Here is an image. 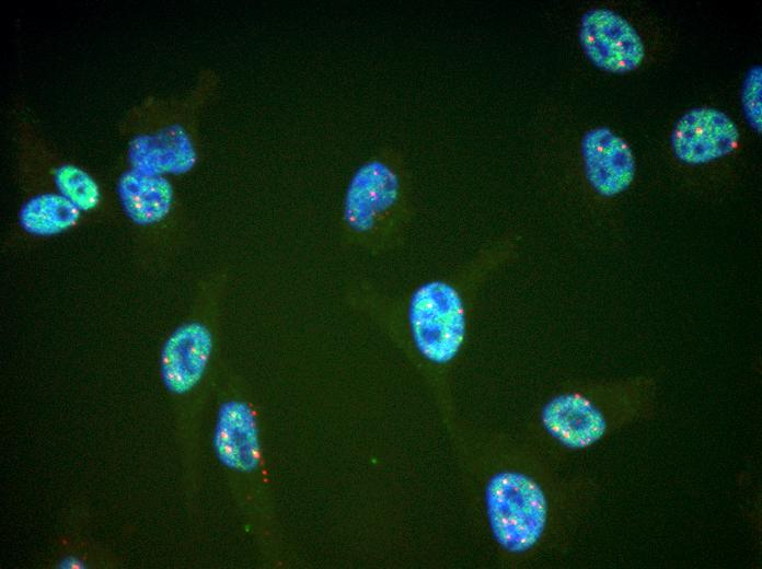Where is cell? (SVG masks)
Listing matches in <instances>:
<instances>
[{"instance_id":"15","label":"cell","mask_w":762,"mask_h":569,"mask_svg":"<svg viewBox=\"0 0 762 569\" xmlns=\"http://www.w3.org/2000/svg\"><path fill=\"white\" fill-rule=\"evenodd\" d=\"M65 567H67V568H81L82 564L74 558H68L65 560Z\"/></svg>"},{"instance_id":"10","label":"cell","mask_w":762,"mask_h":569,"mask_svg":"<svg viewBox=\"0 0 762 569\" xmlns=\"http://www.w3.org/2000/svg\"><path fill=\"white\" fill-rule=\"evenodd\" d=\"M586 178L600 196L613 197L624 191L635 176V158L626 140L612 129H589L580 144Z\"/></svg>"},{"instance_id":"1","label":"cell","mask_w":762,"mask_h":569,"mask_svg":"<svg viewBox=\"0 0 762 569\" xmlns=\"http://www.w3.org/2000/svg\"><path fill=\"white\" fill-rule=\"evenodd\" d=\"M483 463V520L500 555L523 564L565 545L599 497L589 478L566 477L533 448L503 443Z\"/></svg>"},{"instance_id":"11","label":"cell","mask_w":762,"mask_h":569,"mask_svg":"<svg viewBox=\"0 0 762 569\" xmlns=\"http://www.w3.org/2000/svg\"><path fill=\"white\" fill-rule=\"evenodd\" d=\"M212 349V333L203 320L193 318L177 327L161 355L162 380L169 391L177 395L193 391L205 375Z\"/></svg>"},{"instance_id":"9","label":"cell","mask_w":762,"mask_h":569,"mask_svg":"<svg viewBox=\"0 0 762 569\" xmlns=\"http://www.w3.org/2000/svg\"><path fill=\"white\" fill-rule=\"evenodd\" d=\"M117 190L126 216L141 232L162 233L180 227L181 205L165 175L127 166L118 178Z\"/></svg>"},{"instance_id":"5","label":"cell","mask_w":762,"mask_h":569,"mask_svg":"<svg viewBox=\"0 0 762 569\" xmlns=\"http://www.w3.org/2000/svg\"><path fill=\"white\" fill-rule=\"evenodd\" d=\"M15 140L18 172L24 190L56 191L88 219L105 211L107 196L99 179L83 165L60 153L25 116L15 123Z\"/></svg>"},{"instance_id":"6","label":"cell","mask_w":762,"mask_h":569,"mask_svg":"<svg viewBox=\"0 0 762 569\" xmlns=\"http://www.w3.org/2000/svg\"><path fill=\"white\" fill-rule=\"evenodd\" d=\"M408 334L416 352L435 367L451 363L465 339V305L460 291L446 280L420 284L405 305Z\"/></svg>"},{"instance_id":"4","label":"cell","mask_w":762,"mask_h":569,"mask_svg":"<svg viewBox=\"0 0 762 569\" xmlns=\"http://www.w3.org/2000/svg\"><path fill=\"white\" fill-rule=\"evenodd\" d=\"M412 209V185L404 161L397 152L382 150L350 177L342 205V230L353 245L384 253L403 239Z\"/></svg>"},{"instance_id":"13","label":"cell","mask_w":762,"mask_h":569,"mask_svg":"<svg viewBox=\"0 0 762 569\" xmlns=\"http://www.w3.org/2000/svg\"><path fill=\"white\" fill-rule=\"evenodd\" d=\"M18 213V228L31 239L49 237L78 227L88 219L60 194L46 189H27Z\"/></svg>"},{"instance_id":"2","label":"cell","mask_w":762,"mask_h":569,"mask_svg":"<svg viewBox=\"0 0 762 569\" xmlns=\"http://www.w3.org/2000/svg\"><path fill=\"white\" fill-rule=\"evenodd\" d=\"M218 83L217 73L206 69L185 95L150 96L131 107L119 125L127 165L165 176L190 171L200 155V117Z\"/></svg>"},{"instance_id":"7","label":"cell","mask_w":762,"mask_h":569,"mask_svg":"<svg viewBox=\"0 0 762 569\" xmlns=\"http://www.w3.org/2000/svg\"><path fill=\"white\" fill-rule=\"evenodd\" d=\"M579 39L588 58L608 72H631L645 58L644 42L635 27L608 8H593L582 15Z\"/></svg>"},{"instance_id":"14","label":"cell","mask_w":762,"mask_h":569,"mask_svg":"<svg viewBox=\"0 0 762 569\" xmlns=\"http://www.w3.org/2000/svg\"><path fill=\"white\" fill-rule=\"evenodd\" d=\"M762 68L755 65L749 69L741 88V103L746 119L758 133L761 132V86Z\"/></svg>"},{"instance_id":"12","label":"cell","mask_w":762,"mask_h":569,"mask_svg":"<svg viewBox=\"0 0 762 569\" xmlns=\"http://www.w3.org/2000/svg\"><path fill=\"white\" fill-rule=\"evenodd\" d=\"M215 448L219 458L230 468L249 472L257 466V428L247 404L232 400L221 407L215 432Z\"/></svg>"},{"instance_id":"8","label":"cell","mask_w":762,"mask_h":569,"mask_svg":"<svg viewBox=\"0 0 762 569\" xmlns=\"http://www.w3.org/2000/svg\"><path fill=\"white\" fill-rule=\"evenodd\" d=\"M740 131L736 123L714 107H696L684 113L670 136V149L681 163L698 166L737 151Z\"/></svg>"},{"instance_id":"3","label":"cell","mask_w":762,"mask_h":569,"mask_svg":"<svg viewBox=\"0 0 762 569\" xmlns=\"http://www.w3.org/2000/svg\"><path fill=\"white\" fill-rule=\"evenodd\" d=\"M651 398L645 380L570 387L543 404L538 416L539 429L562 450H586L625 427L650 418Z\"/></svg>"}]
</instances>
